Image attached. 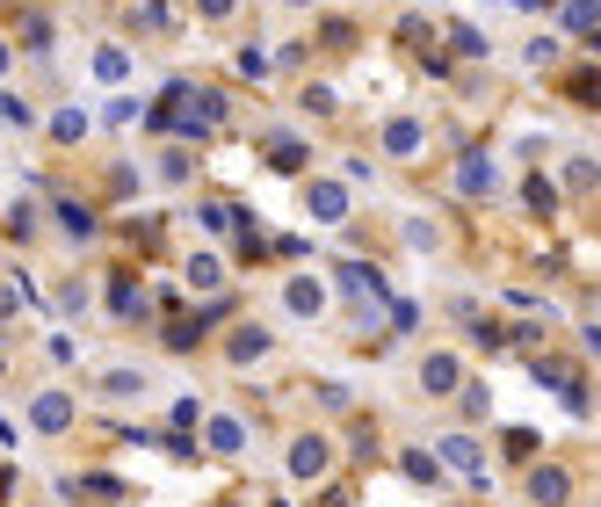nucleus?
Masks as SVG:
<instances>
[{"instance_id":"nucleus-1","label":"nucleus","mask_w":601,"mask_h":507,"mask_svg":"<svg viewBox=\"0 0 601 507\" xmlns=\"http://www.w3.org/2000/svg\"><path fill=\"white\" fill-rule=\"evenodd\" d=\"M290 471H297V479H319V471H326V442H319V435L290 442Z\"/></svg>"},{"instance_id":"nucleus-2","label":"nucleus","mask_w":601,"mask_h":507,"mask_svg":"<svg viewBox=\"0 0 601 507\" xmlns=\"http://www.w3.org/2000/svg\"><path fill=\"white\" fill-rule=\"evenodd\" d=\"M239 442H247L239 421H210V450H239Z\"/></svg>"},{"instance_id":"nucleus-5","label":"nucleus","mask_w":601,"mask_h":507,"mask_svg":"<svg viewBox=\"0 0 601 507\" xmlns=\"http://www.w3.org/2000/svg\"><path fill=\"white\" fill-rule=\"evenodd\" d=\"M37 428H66V399H37Z\"/></svg>"},{"instance_id":"nucleus-7","label":"nucleus","mask_w":601,"mask_h":507,"mask_svg":"<svg viewBox=\"0 0 601 507\" xmlns=\"http://www.w3.org/2000/svg\"><path fill=\"white\" fill-rule=\"evenodd\" d=\"M457 384V363H428V392H449Z\"/></svg>"},{"instance_id":"nucleus-3","label":"nucleus","mask_w":601,"mask_h":507,"mask_svg":"<svg viewBox=\"0 0 601 507\" xmlns=\"http://www.w3.org/2000/svg\"><path fill=\"white\" fill-rule=\"evenodd\" d=\"M58 225H66L73 240H87V232H95V225H87V211H80V203H58Z\"/></svg>"},{"instance_id":"nucleus-8","label":"nucleus","mask_w":601,"mask_h":507,"mask_svg":"<svg viewBox=\"0 0 601 507\" xmlns=\"http://www.w3.org/2000/svg\"><path fill=\"white\" fill-rule=\"evenodd\" d=\"M0 66H8V44H0Z\"/></svg>"},{"instance_id":"nucleus-6","label":"nucleus","mask_w":601,"mask_h":507,"mask_svg":"<svg viewBox=\"0 0 601 507\" xmlns=\"http://www.w3.org/2000/svg\"><path fill=\"white\" fill-rule=\"evenodd\" d=\"M536 500H565V479H558V471H536Z\"/></svg>"},{"instance_id":"nucleus-4","label":"nucleus","mask_w":601,"mask_h":507,"mask_svg":"<svg viewBox=\"0 0 601 507\" xmlns=\"http://www.w3.org/2000/svg\"><path fill=\"white\" fill-rule=\"evenodd\" d=\"M312 211H319V218H341V211H348V196H341V189H319V196H312Z\"/></svg>"}]
</instances>
